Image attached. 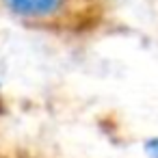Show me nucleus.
I'll return each mask as SVG.
<instances>
[{
	"mask_svg": "<svg viewBox=\"0 0 158 158\" xmlns=\"http://www.w3.org/2000/svg\"><path fill=\"white\" fill-rule=\"evenodd\" d=\"M145 152H147V156H149V158H158V139H152V141H147V145H145Z\"/></svg>",
	"mask_w": 158,
	"mask_h": 158,
	"instance_id": "2",
	"label": "nucleus"
},
{
	"mask_svg": "<svg viewBox=\"0 0 158 158\" xmlns=\"http://www.w3.org/2000/svg\"><path fill=\"white\" fill-rule=\"evenodd\" d=\"M5 7L24 18H46L61 9L63 0H2Z\"/></svg>",
	"mask_w": 158,
	"mask_h": 158,
	"instance_id": "1",
	"label": "nucleus"
}]
</instances>
